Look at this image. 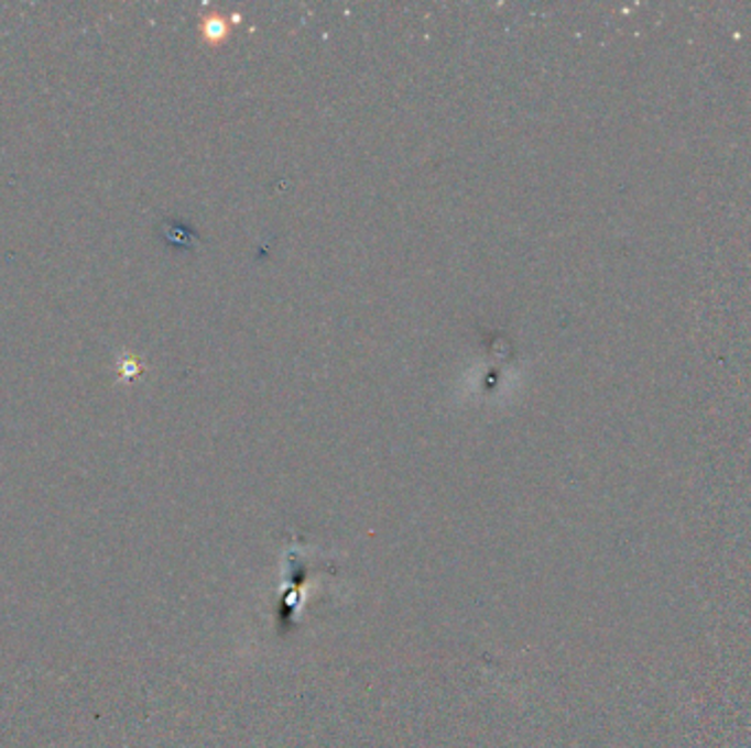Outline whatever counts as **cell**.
Segmentation results:
<instances>
[{
	"instance_id": "6da1fadb",
	"label": "cell",
	"mask_w": 751,
	"mask_h": 748,
	"mask_svg": "<svg viewBox=\"0 0 751 748\" xmlns=\"http://www.w3.org/2000/svg\"><path fill=\"white\" fill-rule=\"evenodd\" d=\"M225 33H227V29H225V24H222V20L218 18H209L207 22H205V37H209V40H220V37H225Z\"/></svg>"
}]
</instances>
